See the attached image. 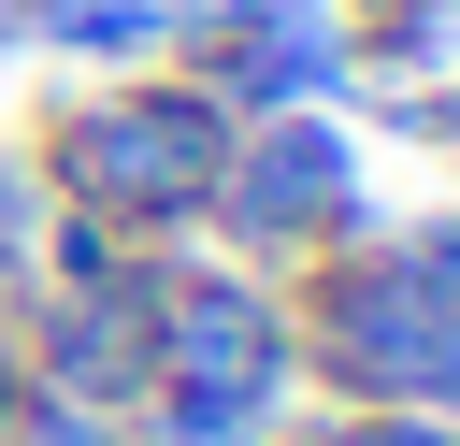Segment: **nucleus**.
I'll return each mask as SVG.
<instances>
[{
  "label": "nucleus",
  "instance_id": "3",
  "mask_svg": "<svg viewBox=\"0 0 460 446\" xmlns=\"http://www.w3.org/2000/svg\"><path fill=\"white\" fill-rule=\"evenodd\" d=\"M288 317H302V388L331 417H446L460 432V302L388 245H331L288 273Z\"/></svg>",
  "mask_w": 460,
  "mask_h": 446
},
{
  "label": "nucleus",
  "instance_id": "7",
  "mask_svg": "<svg viewBox=\"0 0 460 446\" xmlns=\"http://www.w3.org/2000/svg\"><path fill=\"white\" fill-rule=\"evenodd\" d=\"M29 58L144 72V58H172V0H29Z\"/></svg>",
  "mask_w": 460,
  "mask_h": 446
},
{
  "label": "nucleus",
  "instance_id": "2",
  "mask_svg": "<svg viewBox=\"0 0 460 446\" xmlns=\"http://www.w3.org/2000/svg\"><path fill=\"white\" fill-rule=\"evenodd\" d=\"M302 317L288 273H244L216 245L158 259V374H144V446H259L273 417H302Z\"/></svg>",
  "mask_w": 460,
  "mask_h": 446
},
{
  "label": "nucleus",
  "instance_id": "14",
  "mask_svg": "<svg viewBox=\"0 0 460 446\" xmlns=\"http://www.w3.org/2000/svg\"><path fill=\"white\" fill-rule=\"evenodd\" d=\"M129 446H144V432H129Z\"/></svg>",
  "mask_w": 460,
  "mask_h": 446
},
{
  "label": "nucleus",
  "instance_id": "1",
  "mask_svg": "<svg viewBox=\"0 0 460 446\" xmlns=\"http://www.w3.org/2000/svg\"><path fill=\"white\" fill-rule=\"evenodd\" d=\"M14 158L43 173V201L115 216L129 245H201V201L230 173V115L172 58H144V72H58L29 101V144Z\"/></svg>",
  "mask_w": 460,
  "mask_h": 446
},
{
  "label": "nucleus",
  "instance_id": "13",
  "mask_svg": "<svg viewBox=\"0 0 460 446\" xmlns=\"http://www.w3.org/2000/svg\"><path fill=\"white\" fill-rule=\"evenodd\" d=\"M14 388H29V374H14V331H0V417H14Z\"/></svg>",
  "mask_w": 460,
  "mask_h": 446
},
{
  "label": "nucleus",
  "instance_id": "4",
  "mask_svg": "<svg viewBox=\"0 0 460 446\" xmlns=\"http://www.w3.org/2000/svg\"><path fill=\"white\" fill-rule=\"evenodd\" d=\"M359 230H388V216H374L359 129H345L331 101L244 115V129H230V173H216V201H201V245H216V259L302 273V259H331V245H359Z\"/></svg>",
  "mask_w": 460,
  "mask_h": 446
},
{
  "label": "nucleus",
  "instance_id": "5",
  "mask_svg": "<svg viewBox=\"0 0 460 446\" xmlns=\"http://www.w3.org/2000/svg\"><path fill=\"white\" fill-rule=\"evenodd\" d=\"M172 72L244 129V115H302L345 101V14L331 0H172Z\"/></svg>",
  "mask_w": 460,
  "mask_h": 446
},
{
  "label": "nucleus",
  "instance_id": "8",
  "mask_svg": "<svg viewBox=\"0 0 460 446\" xmlns=\"http://www.w3.org/2000/svg\"><path fill=\"white\" fill-rule=\"evenodd\" d=\"M331 14H345V72H359V86L460 72V0H331Z\"/></svg>",
  "mask_w": 460,
  "mask_h": 446
},
{
  "label": "nucleus",
  "instance_id": "9",
  "mask_svg": "<svg viewBox=\"0 0 460 446\" xmlns=\"http://www.w3.org/2000/svg\"><path fill=\"white\" fill-rule=\"evenodd\" d=\"M0 446H129V417H101V403H43V388H14V417H0Z\"/></svg>",
  "mask_w": 460,
  "mask_h": 446
},
{
  "label": "nucleus",
  "instance_id": "10",
  "mask_svg": "<svg viewBox=\"0 0 460 446\" xmlns=\"http://www.w3.org/2000/svg\"><path fill=\"white\" fill-rule=\"evenodd\" d=\"M29 230H43V173L0 158V317H14V288H29Z\"/></svg>",
  "mask_w": 460,
  "mask_h": 446
},
{
  "label": "nucleus",
  "instance_id": "11",
  "mask_svg": "<svg viewBox=\"0 0 460 446\" xmlns=\"http://www.w3.org/2000/svg\"><path fill=\"white\" fill-rule=\"evenodd\" d=\"M388 245H402V259H417V273H431V288L460 302V201H431V216H402Z\"/></svg>",
  "mask_w": 460,
  "mask_h": 446
},
{
  "label": "nucleus",
  "instance_id": "12",
  "mask_svg": "<svg viewBox=\"0 0 460 446\" xmlns=\"http://www.w3.org/2000/svg\"><path fill=\"white\" fill-rule=\"evenodd\" d=\"M259 446H345V417H331V403H302V417H273Z\"/></svg>",
  "mask_w": 460,
  "mask_h": 446
},
{
  "label": "nucleus",
  "instance_id": "6",
  "mask_svg": "<svg viewBox=\"0 0 460 446\" xmlns=\"http://www.w3.org/2000/svg\"><path fill=\"white\" fill-rule=\"evenodd\" d=\"M14 374L43 403H101V417H144V374H158V259L115 273V288H14Z\"/></svg>",
  "mask_w": 460,
  "mask_h": 446
}]
</instances>
